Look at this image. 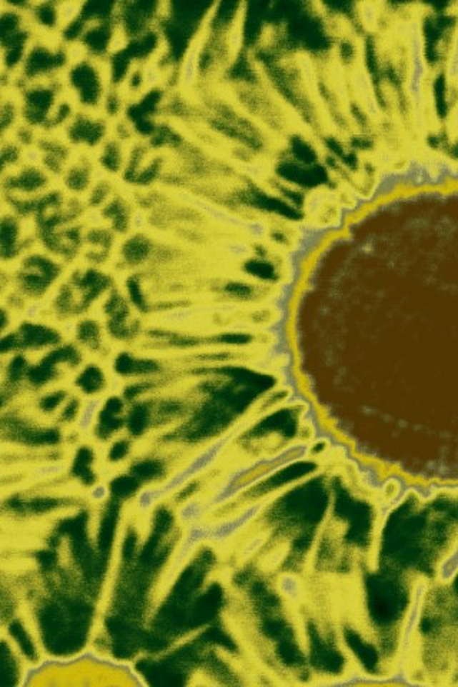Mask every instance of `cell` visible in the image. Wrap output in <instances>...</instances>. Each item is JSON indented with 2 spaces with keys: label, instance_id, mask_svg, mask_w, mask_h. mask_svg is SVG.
Masks as SVG:
<instances>
[{
  "label": "cell",
  "instance_id": "6da1fadb",
  "mask_svg": "<svg viewBox=\"0 0 458 687\" xmlns=\"http://www.w3.org/2000/svg\"><path fill=\"white\" fill-rule=\"evenodd\" d=\"M101 408V401L96 398L88 400L79 414V428L82 431H89L95 423L98 411Z\"/></svg>",
  "mask_w": 458,
  "mask_h": 687
},
{
  "label": "cell",
  "instance_id": "7a4b0ae2",
  "mask_svg": "<svg viewBox=\"0 0 458 687\" xmlns=\"http://www.w3.org/2000/svg\"><path fill=\"white\" fill-rule=\"evenodd\" d=\"M106 496H108V490H106L104 486L96 487V488L94 490V493H92V497L96 498V500H102V498H105Z\"/></svg>",
  "mask_w": 458,
  "mask_h": 687
}]
</instances>
